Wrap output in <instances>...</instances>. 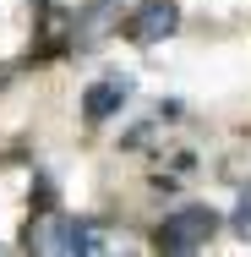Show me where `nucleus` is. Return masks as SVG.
<instances>
[{
  "mask_svg": "<svg viewBox=\"0 0 251 257\" xmlns=\"http://www.w3.org/2000/svg\"><path fill=\"white\" fill-rule=\"evenodd\" d=\"M175 28H180V6H175V0H142V6L126 17V39L142 44V50H148V44H164Z\"/></svg>",
  "mask_w": 251,
  "mask_h": 257,
  "instance_id": "obj_2",
  "label": "nucleus"
},
{
  "mask_svg": "<svg viewBox=\"0 0 251 257\" xmlns=\"http://www.w3.org/2000/svg\"><path fill=\"white\" fill-rule=\"evenodd\" d=\"M235 230H240V235L251 241V192L240 197V208H235Z\"/></svg>",
  "mask_w": 251,
  "mask_h": 257,
  "instance_id": "obj_4",
  "label": "nucleus"
},
{
  "mask_svg": "<svg viewBox=\"0 0 251 257\" xmlns=\"http://www.w3.org/2000/svg\"><path fill=\"white\" fill-rule=\"evenodd\" d=\"M213 230H218V213L213 208H180L175 219L158 224V246L164 252H197V246L213 241Z\"/></svg>",
  "mask_w": 251,
  "mask_h": 257,
  "instance_id": "obj_1",
  "label": "nucleus"
},
{
  "mask_svg": "<svg viewBox=\"0 0 251 257\" xmlns=\"http://www.w3.org/2000/svg\"><path fill=\"white\" fill-rule=\"evenodd\" d=\"M120 104H126V82H93V88L82 93V115H88V120H109Z\"/></svg>",
  "mask_w": 251,
  "mask_h": 257,
  "instance_id": "obj_3",
  "label": "nucleus"
}]
</instances>
